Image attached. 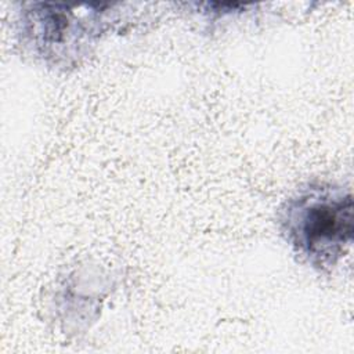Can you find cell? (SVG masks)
<instances>
[{
  "label": "cell",
  "instance_id": "obj_1",
  "mask_svg": "<svg viewBox=\"0 0 354 354\" xmlns=\"http://www.w3.org/2000/svg\"><path fill=\"white\" fill-rule=\"evenodd\" d=\"M353 214L350 191L326 183H308L285 201L278 223L292 249L321 271L336 266L350 248Z\"/></svg>",
  "mask_w": 354,
  "mask_h": 354
},
{
  "label": "cell",
  "instance_id": "obj_2",
  "mask_svg": "<svg viewBox=\"0 0 354 354\" xmlns=\"http://www.w3.org/2000/svg\"><path fill=\"white\" fill-rule=\"evenodd\" d=\"M101 14L59 4H32L21 15L24 44L46 64L73 66L90 53L101 32Z\"/></svg>",
  "mask_w": 354,
  "mask_h": 354
}]
</instances>
